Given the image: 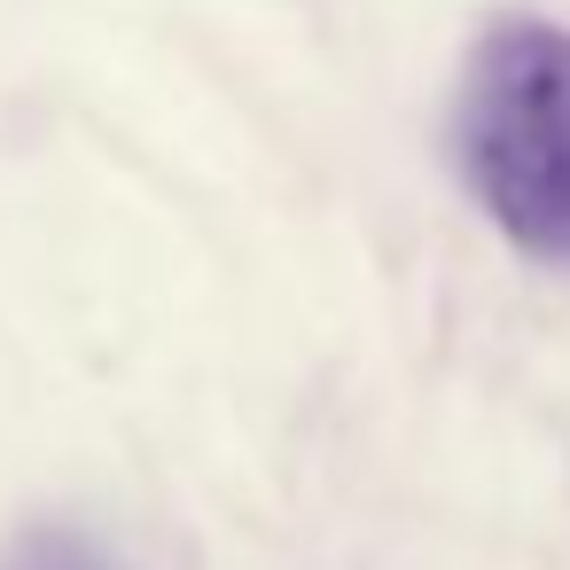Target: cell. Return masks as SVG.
Returning <instances> with one entry per match:
<instances>
[{"mask_svg": "<svg viewBox=\"0 0 570 570\" xmlns=\"http://www.w3.org/2000/svg\"><path fill=\"white\" fill-rule=\"evenodd\" d=\"M461 173L492 227L570 266V32L515 17L492 24L461 87Z\"/></svg>", "mask_w": 570, "mask_h": 570, "instance_id": "cell-1", "label": "cell"}, {"mask_svg": "<svg viewBox=\"0 0 570 570\" xmlns=\"http://www.w3.org/2000/svg\"><path fill=\"white\" fill-rule=\"evenodd\" d=\"M0 570H110V554L87 539V531H71V523H40V531H24L17 547H9V562Z\"/></svg>", "mask_w": 570, "mask_h": 570, "instance_id": "cell-2", "label": "cell"}]
</instances>
